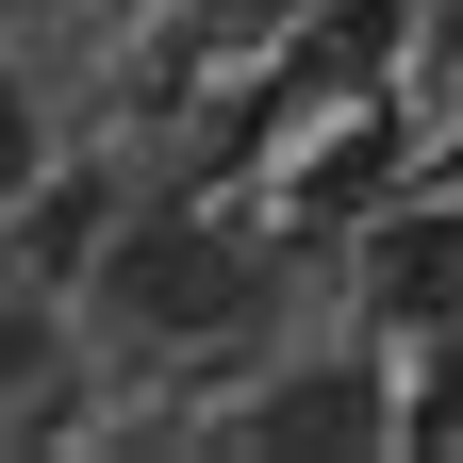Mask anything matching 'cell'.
<instances>
[{
  "label": "cell",
  "mask_w": 463,
  "mask_h": 463,
  "mask_svg": "<svg viewBox=\"0 0 463 463\" xmlns=\"http://www.w3.org/2000/svg\"><path fill=\"white\" fill-rule=\"evenodd\" d=\"M0 17H50V0H0Z\"/></svg>",
  "instance_id": "8992f818"
},
{
  "label": "cell",
  "mask_w": 463,
  "mask_h": 463,
  "mask_svg": "<svg viewBox=\"0 0 463 463\" xmlns=\"http://www.w3.org/2000/svg\"><path fill=\"white\" fill-rule=\"evenodd\" d=\"M232 447H397V397H381V364H281L232 414Z\"/></svg>",
  "instance_id": "7a4b0ae2"
},
{
  "label": "cell",
  "mask_w": 463,
  "mask_h": 463,
  "mask_svg": "<svg viewBox=\"0 0 463 463\" xmlns=\"http://www.w3.org/2000/svg\"><path fill=\"white\" fill-rule=\"evenodd\" d=\"M183 17H281V0H183Z\"/></svg>",
  "instance_id": "5b68a950"
},
{
  "label": "cell",
  "mask_w": 463,
  "mask_h": 463,
  "mask_svg": "<svg viewBox=\"0 0 463 463\" xmlns=\"http://www.w3.org/2000/svg\"><path fill=\"white\" fill-rule=\"evenodd\" d=\"M249 315H265V265L215 215H116L83 249V331L116 347H232Z\"/></svg>",
  "instance_id": "6da1fadb"
},
{
  "label": "cell",
  "mask_w": 463,
  "mask_h": 463,
  "mask_svg": "<svg viewBox=\"0 0 463 463\" xmlns=\"http://www.w3.org/2000/svg\"><path fill=\"white\" fill-rule=\"evenodd\" d=\"M33 165H50V99H33V67H17V50H0V199H17Z\"/></svg>",
  "instance_id": "277c9868"
},
{
  "label": "cell",
  "mask_w": 463,
  "mask_h": 463,
  "mask_svg": "<svg viewBox=\"0 0 463 463\" xmlns=\"http://www.w3.org/2000/svg\"><path fill=\"white\" fill-rule=\"evenodd\" d=\"M364 281H381V331H447V364H463V199L447 215H397Z\"/></svg>",
  "instance_id": "3957f363"
}]
</instances>
